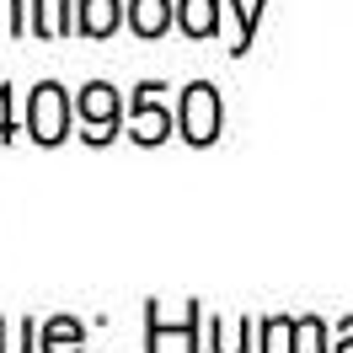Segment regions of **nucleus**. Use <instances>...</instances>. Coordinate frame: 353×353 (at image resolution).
<instances>
[{
	"mask_svg": "<svg viewBox=\"0 0 353 353\" xmlns=\"http://www.w3.org/2000/svg\"><path fill=\"white\" fill-rule=\"evenodd\" d=\"M284 337H289V321H268V348L263 353H289Z\"/></svg>",
	"mask_w": 353,
	"mask_h": 353,
	"instance_id": "nucleus-11",
	"label": "nucleus"
},
{
	"mask_svg": "<svg viewBox=\"0 0 353 353\" xmlns=\"http://www.w3.org/2000/svg\"><path fill=\"white\" fill-rule=\"evenodd\" d=\"M70 129V102H65V91L54 86H38L32 91V112H27V134L38 139V145H59Z\"/></svg>",
	"mask_w": 353,
	"mask_h": 353,
	"instance_id": "nucleus-1",
	"label": "nucleus"
},
{
	"mask_svg": "<svg viewBox=\"0 0 353 353\" xmlns=\"http://www.w3.org/2000/svg\"><path fill=\"white\" fill-rule=\"evenodd\" d=\"M300 353H327L321 348V321H300Z\"/></svg>",
	"mask_w": 353,
	"mask_h": 353,
	"instance_id": "nucleus-10",
	"label": "nucleus"
},
{
	"mask_svg": "<svg viewBox=\"0 0 353 353\" xmlns=\"http://www.w3.org/2000/svg\"><path fill=\"white\" fill-rule=\"evenodd\" d=\"M27 343H32V327H11V321H0V353H32L27 348Z\"/></svg>",
	"mask_w": 353,
	"mask_h": 353,
	"instance_id": "nucleus-9",
	"label": "nucleus"
},
{
	"mask_svg": "<svg viewBox=\"0 0 353 353\" xmlns=\"http://www.w3.org/2000/svg\"><path fill=\"white\" fill-rule=\"evenodd\" d=\"M118 118H123V102H118V91L112 86H86L81 91V123H91V145H102V139H112V129H118Z\"/></svg>",
	"mask_w": 353,
	"mask_h": 353,
	"instance_id": "nucleus-3",
	"label": "nucleus"
},
{
	"mask_svg": "<svg viewBox=\"0 0 353 353\" xmlns=\"http://www.w3.org/2000/svg\"><path fill=\"white\" fill-rule=\"evenodd\" d=\"M0 27L22 32V11H17V0H0Z\"/></svg>",
	"mask_w": 353,
	"mask_h": 353,
	"instance_id": "nucleus-12",
	"label": "nucleus"
},
{
	"mask_svg": "<svg viewBox=\"0 0 353 353\" xmlns=\"http://www.w3.org/2000/svg\"><path fill=\"white\" fill-rule=\"evenodd\" d=\"M6 134H11V97L0 91V139H6Z\"/></svg>",
	"mask_w": 353,
	"mask_h": 353,
	"instance_id": "nucleus-14",
	"label": "nucleus"
},
{
	"mask_svg": "<svg viewBox=\"0 0 353 353\" xmlns=\"http://www.w3.org/2000/svg\"><path fill=\"white\" fill-rule=\"evenodd\" d=\"M118 22H123V6L118 0H86L81 6V32H91V38H108Z\"/></svg>",
	"mask_w": 353,
	"mask_h": 353,
	"instance_id": "nucleus-7",
	"label": "nucleus"
},
{
	"mask_svg": "<svg viewBox=\"0 0 353 353\" xmlns=\"http://www.w3.org/2000/svg\"><path fill=\"white\" fill-rule=\"evenodd\" d=\"M43 353H81V327H75L70 316L48 321V332H43Z\"/></svg>",
	"mask_w": 353,
	"mask_h": 353,
	"instance_id": "nucleus-8",
	"label": "nucleus"
},
{
	"mask_svg": "<svg viewBox=\"0 0 353 353\" xmlns=\"http://www.w3.org/2000/svg\"><path fill=\"white\" fill-rule=\"evenodd\" d=\"M176 22H182V32H188V38H209V32L220 27V6H214V0H182Z\"/></svg>",
	"mask_w": 353,
	"mask_h": 353,
	"instance_id": "nucleus-5",
	"label": "nucleus"
},
{
	"mask_svg": "<svg viewBox=\"0 0 353 353\" xmlns=\"http://www.w3.org/2000/svg\"><path fill=\"white\" fill-rule=\"evenodd\" d=\"M129 22H134L139 38H161L166 22H172V6H166V0H134V6H129Z\"/></svg>",
	"mask_w": 353,
	"mask_h": 353,
	"instance_id": "nucleus-6",
	"label": "nucleus"
},
{
	"mask_svg": "<svg viewBox=\"0 0 353 353\" xmlns=\"http://www.w3.org/2000/svg\"><path fill=\"white\" fill-rule=\"evenodd\" d=\"M166 129H172V112H166V102H161V86H139L134 112H129V134L139 139V145H161Z\"/></svg>",
	"mask_w": 353,
	"mask_h": 353,
	"instance_id": "nucleus-4",
	"label": "nucleus"
},
{
	"mask_svg": "<svg viewBox=\"0 0 353 353\" xmlns=\"http://www.w3.org/2000/svg\"><path fill=\"white\" fill-rule=\"evenodd\" d=\"M220 134V97H214V86H188V97H182V139H193V145H209Z\"/></svg>",
	"mask_w": 353,
	"mask_h": 353,
	"instance_id": "nucleus-2",
	"label": "nucleus"
},
{
	"mask_svg": "<svg viewBox=\"0 0 353 353\" xmlns=\"http://www.w3.org/2000/svg\"><path fill=\"white\" fill-rule=\"evenodd\" d=\"M337 353H353V316L343 321V332H337Z\"/></svg>",
	"mask_w": 353,
	"mask_h": 353,
	"instance_id": "nucleus-13",
	"label": "nucleus"
}]
</instances>
